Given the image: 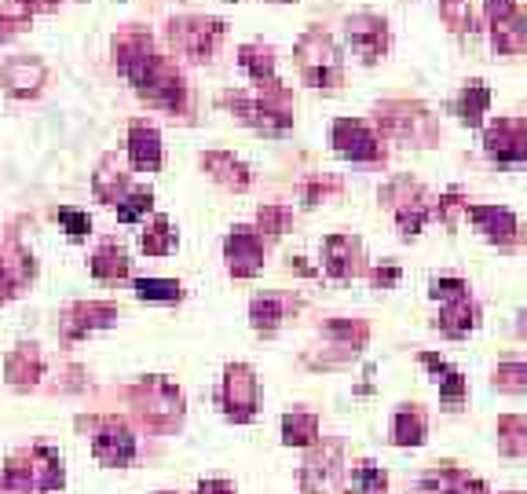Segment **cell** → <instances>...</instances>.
Returning <instances> with one entry per match:
<instances>
[{"instance_id":"11","label":"cell","mask_w":527,"mask_h":494,"mask_svg":"<svg viewBox=\"0 0 527 494\" xmlns=\"http://www.w3.org/2000/svg\"><path fill=\"white\" fill-rule=\"evenodd\" d=\"M282 432H286V443L304 447V443H312L319 436V421H315V414H286Z\"/></svg>"},{"instance_id":"15","label":"cell","mask_w":527,"mask_h":494,"mask_svg":"<svg viewBox=\"0 0 527 494\" xmlns=\"http://www.w3.org/2000/svg\"><path fill=\"white\" fill-rule=\"evenodd\" d=\"M282 319V304L271 301V297H264V301H253V326L257 330H275Z\"/></svg>"},{"instance_id":"3","label":"cell","mask_w":527,"mask_h":494,"mask_svg":"<svg viewBox=\"0 0 527 494\" xmlns=\"http://www.w3.org/2000/svg\"><path fill=\"white\" fill-rule=\"evenodd\" d=\"M96 458L103 465H125L136 458V440L125 425H107L96 436Z\"/></svg>"},{"instance_id":"13","label":"cell","mask_w":527,"mask_h":494,"mask_svg":"<svg viewBox=\"0 0 527 494\" xmlns=\"http://www.w3.org/2000/svg\"><path fill=\"white\" fill-rule=\"evenodd\" d=\"M92 271H96L99 279H121L125 271H129V260L121 257V253H114V249H103L96 257V264H92Z\"/></svg>"},{"instance_id":"24","label":"cell","mask_w":527,"mask_h":494,"mask_svg":"<svg viewBox=\"0 0 527 494\" xmlns=\"http://www.w3.org/2000/svg\"><path fill=\"white\" fill-rule=\"evenodd\" d=\"M524 333H527V315H524Z\"/></svg>"},{"instance_id":"10","label":"cell","mask_w":527,"mask_h":494,"mask_svg":"<svg viewBox=\"0 0 527 494\" xmlns=\"http://www.w3.org/2000/svg\"><path fill=\"white\" fill-rule=\"evenodd\" d=\"M425 432H429V425H425V414L421 410H399L396 414V425H392V436H396V443H421L425 440Z\"/></svg>"},{"instance_id":"23","label":"cell","mask_w":527,"mask_h":494,"mask_svg":"<svg viewBox=\"0 0 527 494\" xmlns=\"http://www.w3.org/2000/svg\"><path fill=\"white\" fill-rule=\"evenodd\" d=\"M198 494H235L227 484H220V480H209V484L198 487Z\"/></svg>"},{"instance_id":"19","label":"cell","mask_w":527,"mask_h":494,"mask_svg":"<svg viewBox=\"0 0 527 494\" xmlns=\"http://www.w3.org/2000/svg\"><path fill=\"white\" fill-rule=\"evenodd\" d=\"M440 381V399L443 403H462V396H465V381H462V374H447V377H436Z\"/></svg>"},{"instance_id":"20","label":"cell","mask_w":527,"mask_h":494,"mask_svg":"<svg viewBox=\"0 0 527 494\" xmlns=\"http://www.w3.org/2000/svg\"><path fill=\"white\" fill-rule=\"evenodd\" d=\"M173 246V235H169V224H158L151 231V235H143V249H147V253H165V249Z\"/></svg>"},{"instance_id":"8","label":"cell","mask_w":527,"mask_h":494,"mask_svg":"<svg viewBox=\"0 0 527 494\" xmlns=\"http://www.w3.org/2000/svg\"><path fill=\"white\" fill-rule=\"evenodd\" d=\"M326 253H330V260H326L330 275L348 279V275L355 271V253H359V242H355V238H330V242H326Z\"/></svg>"},{"instance_id":"22","label":"cell","mask_w":527,"mask_h":494,"mask_svg":"<svg viewBox=\"0 0 527 494\" xmlns=\"http://www.w3.org/2000/svg\"><path fill=\"white\" fill-rule=\"evenodd\" d=\"M59 220L70 227V235H85L88 231V216L74 213V209H59Z\"/></svg>"},{"instance_id":"12","label":"cell","mask_w":527,"mask_h":494,"mask_svg":"<svg viewBox=\"0 0 527 494\" xmlns=\"http://www.w3.org/2000/svg\"><path fill=\"white\" fill-rule=\"evenodd\" d=\"M487 103H491V92H487L484 85H469L462 92V99H458V114H462V121H469V125H480Z\"/></svg>"},{"instance_id":"9","label":"cell","mask_w":527,"mask_h":494,"mask_svg":"<svg viewBox=\"0 0 527 494\" xmlns=\"http://www.w3.org/2000/svg\"><path fill=\"white\" fill-rule=\"evenodd\" d=\"M476 323V308L469 304V297H462V301L447 304V312H443L440 319V330L451 333V337H462V333H469Z\"/></svg>"},{"instance_id":"6","label":"cell","mask_w":527,"mask_h":494,"mask_svg":"<svg viewBox=\"0 0 527 494\" xmlns=\"http://www.w3.org/2000/svg\"><path fill=\"white\" fill-rule=\"evenodd\" d=\"M227 257H231V271L235 275H253L260 268V242L249 231H235L227 238Z\"/></svg>"},{"instance_id":"16","label":"cell","mask_w":527,"mask_h":494,"mask_svg":"<svg viewBox=\"0 0 527 494\" xmlns=\"http://www.w3.org/2000/svg\"><path fill=\"white\" fill-rule=\"evenodd\" d=\"M502 432H506V440H502V451H506V454H524L527 451V440H520V436H524V425H520L517 418L502 421Z\"/></svg>"},{"instance_id":"21","label":"cell","mask_w":527,"mask_h":494,"mask_svg":"<svg viewBox=\"0 0 527 494\" xmlns=\"http://www.w3.org/2000/svg\"><path fill=\"white\" fill-rule=\"evenodd\" d=\"M498 385H506V388H520L527 385V366L517 363V366H502L498 370Z\"/></svg>"},{"instance_id":"5","label":"cell","mask_w":527,"mask_h":494,"mask_svg":"<svg viewBox=\"0 0 527 494\" xmlns=\"http://www.w3.org/2000/svg\"><path fill=\"white\" fill-rule=\"evenodd\" d=\"M469 220H473L487 238H495V242L517 238V220H513L509 209H498V205H473V209H469Z\"/></svg>"},{"instance_id":"4","label":"cell","mask_w":527,"mask_h":494,"mask_svg":"<svg viewBox=\"0 0 527 494\" xmlns=\"http://www.w3.org/2000/svg\"><path fill=\"white\" fill-rule=\"evenodd\" d=\"M334 143H337V151L345 154V158H355V162L377 158V140L359 125V121H337Z\"/></svg>"},{"instance_id":"14","label":"cell","mask_w":527,"mask_h":494,"mask_svg":"<svg viewBox=\"0 0 527 494\" xmlns=\"http://www.w3.org/2000/svg\"><path fill=\"white\" fill-rule=\"evenodd\" d=\"M136 293L143 301H176L180 297V286L176 282H162V279H143L136 282Z\"/></svg>"},{"instance_id":"2","label":"cell","mask_w":527,"mask_h":494,"mask_svg":"<svg viewBox=\"0 0 527 494\" xmlns=\"http://www.w3.org/2000/svg\"><path fill=\"white\" fill-rule=\"evenodd\" d=\"M487 151L495 154L498 162H524L527 158V125L524 121H498L495 129L487 132Z\"/></svg>"},{"instance_id":"7","label":"cell","mask_w":527,"mask_h":494,"mask_svg":"<svg viewBox=\"0 0 527 494\" xmlns=\"http://www.w3.org/2000/svg\"><path fill=\"white\" fill-rule=\"evenodd\" d=\"M129 154H132V165H136V169H158V162H162L158 132L147 129V125H136V129H132Z\"/></svg>"},{"instance_id":"18","label":"cell","mask_w":527,"mask_h":494,"mask_svg":"<svg viewBox=\"0 0 527 494\" xmlns=\"http://www.w3.org/2000/svg\"><path fill=\"white\" fill-rule=\"evenodd\" d=\"M125 202H129V205H118V216L125 220V224H129V220H136L140 213H147V209H151V191H136L132 198H125Z\"/></svg>"},{"instance_id":"17","label":"cell","mask_w":527,"mask_h":494,"mask_svg":"<svg viewBox=\"0 0 527 494\" xmlns=\"http://www.w3.org/2000/svg\"><path fill=\"white\" fill-rule=\"evenodd\" d=\"M432 297L443 304H454V301H462L465 297V282L458 279H436L432 282Z\"/></svg>"},{"instance_id":"1","label":"cell","mask_w":527,"mask_h":494,"mask_svg":"<svg viewBox=\"0 0 527 494\" xmlns=\"http://www.w3.org/2000/svg\"><path fill=\"white\" fill-rule=\"evenodd\" d=\"M224 407L235 421L253 418V410H257V377H253L249 366H227Z\"/></svg>"}]
</instances>
